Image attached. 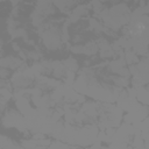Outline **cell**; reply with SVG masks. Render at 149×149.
I'll list each match as a JSON object with an SVG mask.
<instances>
[{"label":"cell","instance_id":"5b68a950","mask_svg":"<svg viewBox=\"0 0 149 149\" xmlns=\"http://www.w3.org/2000/svg\"><path fill=\"white\" fill-rule=\"evenodd\" d=\"M63 63H64L66 70H68V71H71V72H77V70H78V68H79V66H78V62H77L73 57L66 58L65 61H63Z\"/></svg>","mask_w":149,"mask_h":149},{"label":"cell","instance_id":"7c38bea8","mask_svg":"<svg viewBox=\"0 0 149 149\" xmlns=\"http://www.w3.org/2000/svg\"><path fill=\"white\" fill-rule=\"evenodd\" d=\"M147 3H149V0H148V2H147Z\"/></svg>","mask_w":149,"mask_h":149},{"label":"cell","instance_id":"3957f363","mask_svg":"<svg viewBox=\"0 0 149 149\" xmlns=\"http://www.w3.org/2000/svg\"><path fill=\"white\" fill-rule=\"evenodd\" d=\"M99 52V45L97 41H90L88 43L84 44V55L92 57Z\"/></svg>","mask_w":149,"mask_h":149},{"label":"cell","instance_id":"277c9868","mask_svg":"<svg viewBox=\"0 0 149 149\" xmlns=\"http://www.w3.org/2000/svg\"><path fill=\"white\" fill-rule=\"evenodd\" d=\"M125 59H126L127 65H133V64H137L140 62V56L133 49H130V50L125 51Z\"/></svg>","mask_w":149,"mask_h":149},{"label":"cell","instance_id":"ba28073f","mask_svg":"<svg viewBox=\"0 0 149 149\" xmlns=\"http://www.w3.org/2000/svg\"><path fill=\"white\" fill-rule=\"evenodd\" d=\"M10 69H8V68H2L1 66V79H9L13 74H9L10 73V71H9Z\"/></svg>","mask_w":149,"mask_h":149},{"label":"cell","instance_id":"30bf717a","mask_svg":"<svg viewBox=\"0 0 149 149\" xmlns=\"http://www.w3.org/2000/svg\"><path fill=\"white\" fill-rule=\"evenodd\" d=\"M100 1H102V2H106V1H115V0H100Z\"/></svg>","mask_w":149,"mask_h":149},{"label":"cell","instance_id":"8992f818","mask_svg":"<svg viewBox=\"0 0 149 149\" xmlns=\"http://www.w3.org/2000/svg\"><path fill=\"white\" fill-rule=\"evenodd\" d=\"M88 5H90L91 9L93 10V13H94L97 16L105 9V7H104V2L100 1V0H91V2H90Z\"/></svg>","mask_w":149,"mask_h":149},{"label":"cell","instance_id":"9c48e42d","mask_svg":"<svg viewBox=\"0 0 149 149\" xmlns=\"http://www.w3.org/2000/svg\"><path fill=\"white\" fill-rule=\"evenodd\" d=\"M9 2H10V5H12L13 7H16V6H20V5H21L22 0H9Z\"/></svg>","mask_w":149,"mask_h":149},{"label":"cell","instance_id":"8fae6325","mask_svg":"<svg viewBox=\"0 0 149 149\" xmlns=\"http://www.w3.org/2000/svg\"><path fill=\"white\" fill-rule=\"evenodd\" d=\"M146 90H147V91H148V92H149V84H148V85H147V86H146Z\"/></svg>","mask_w":149,"mask_h":149},{"label":"cell","instance_id":"52a82bcc","mask_svg":"<svg viewBox=\"0 0 149 149\" xmlns=\"http://www.w3.org/2000/svg\"><path fill=\"white\" fill-rule=\"evenodd\" d=\"M69 49H70V51H71L72 54H74V55H84V44H78V43H76V44L71 45Z\"/></svg>","mask_w":149,"mask_h":149},{"label":"cell","instance_id":"7a4b0ae2","mask_svg":"<svg viewBox=\"0 0 149 149\" xmlns=\"http://www.w3.org/2000/svg\"><path fill=\"white\" fill-rule=\"evenodd\" d=\"M23 59L20 56H2L1 58V66L8 68L10 70H19L20 66L23 64Z\"/></svg>","mask_w":149,"mask_h":149},{"label":"cell","instance_id":"6da1fadb","mask_svg":"<svg viewBox=\"0 0 149 149\" xmlns=\"http://www.w3.org/2000/svg\"><path fill=\"white\" fill-rule=\"evenodd\" d=\"M35 10L41 13L43 16L48 17L56 13V6L54 5L52 0H37Z\"/></svg>","mask_w":149,"mask_h":149}]
</instances>
